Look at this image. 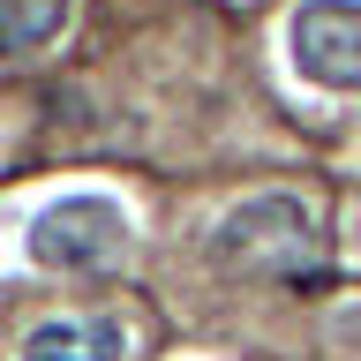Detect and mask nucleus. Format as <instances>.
<instances>
[{
    "instance_id": "nucleus-3",
    "label": "nucleus",
    "mask_w": 361,
    "mask_h": 361,
    "mask_svg": "<svg viewBox=\"0 0 361 361\" xmlns=\"http://www.w3.org/2000/svg\"><path fill=\"white\" fill-rule=\"evenodd\" d=\"M293 68L324 90H361V8L354 0H309L286 30Z\"/></svg>"
},
{
    "instance_id": "nucleus-4",
    "label": "nucleus",
    "mask_w": 361,
    "mask_h": 361,
    "mask_svg": "<svg viewBox=\"0 0 361 361\" xmlns=\"http://www.w3.org/2000/svg\"><path fill=\"white\" fill-rule=\"evenodd\" d=\"M121 354H128V331L113 316H61L23 338V361H121Z\"/></svg>"
},
{
    "instance_id": "nucleus-1",
    "label": "nucleus",
    "mask_w": 361,
    "mask_h": 361,
    "mask_svg": "<svg viewBox=\"0 0 361 361\" xmlns=\"http://www.w3.org/2000/svg\"><path fill=\"white\" fill-rule=\"evenodd\" d=\"M211 256H219V271H241V279H301L324 256V233L301 196H248L241 211L219 219Z\"/></svg>"
},
{
    "instance_id": "nucleus-5",
    "label": "nucleus",
    "mask_w": 361,
    "mask_h": 361,
    "mask_svg": "<svg viewBox=\"0 0 361 361\" xmlns=\"http://www.w3.org/2000/svg\"><path fill=\"white\" fill-rule=\"evenodd\" d=\"M75 0H0V61H30L68 30Z\"/></svg>"
},
{
    "instance_id": "nucleus-2",
    "label": "nucleus",
    "mask_w": 361,
    "mask_h": 361,
    "mask_svg": "<svg viewBox=\"0 0 361 361\" xmlns=\"http://www.w3.org/2000/svg\"><path fill=\"white\" fill-rule=\"evenodd\" d=\"M121 241H128V219L106 196H61L30 226V256L45 271H98V264L121 256Z\"/></svg>"
}]
</instances>
